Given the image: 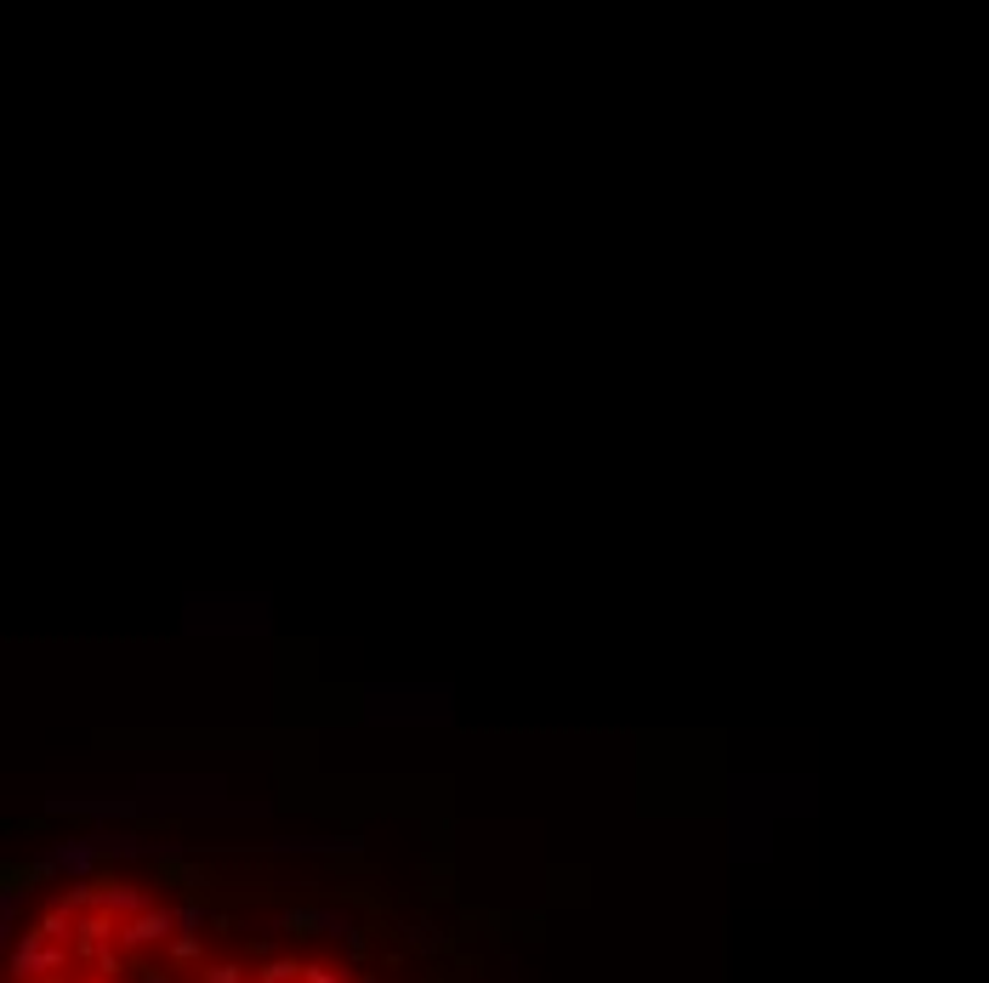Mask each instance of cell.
Returning a JSON list of instances; mask_svg holds the SVG:
<instances>
[{"label":"cell","mask_w":989,"mask_h":983,"mask_svg":"<svg viewBox=\"0 0 989 983\" xmlns=\"http://www.w3.org/2000/svg\"><path fill=\"white\" fill-rule=\"evenodd\" d=\"M69 967V949H57L52 938L41 932H23V949H12V978H35V972H63Z\"/></svg>","instance_id":"obj_1"},{"label":"cell","mask_w":989,"mask_h":983,"mask_svg":"<svg viewBox=\"0 0 989 983\" xmlns=\"http://www.w3.org/2000/svg\"><path fill=\"white\" fill-rule=\"evenodd\" d=\"M114 938H120V927H114L109 909H80V915H75V956H80V961H97Z\"/></svg>","instance_id":"obj_2"},{"label":"cell","mask_w":989,"mask_h":983,"mask_svg":"<svg viewBox=\"0 0 989 983\" xmlns=\"http://www.w3.org/2000/svg\"><path fill=\"white\" fill-rule=\"evenodd\" d=\"M171 938H177V915L171 909H143V915H131V921L120 927L125 949H148V943H171Z\"/></svg>","instance_id":"obj_3"},{"label":"cell","mask_w":989,"mask_h":983,"mask_svg":"<svg viewBox=\"0 0 989 983\" xmlns=\"http://www.w3.org/2000/svg\"><path fill=\"white\" fill-rule=\"evenodd\" d=\"M97 909H120V915H143V909H154L137 887H131V881H97Z\"/></svg>","instance_id":"obj_4"},{"label":"cell","mask_w":989,"mask_h":983,"mask_svg":"<svg viewBox=\"0 0 989 983\" xmlns=\"http://www.w3.org/2000/svg\"><path fill=\"white\" fill-rule=\"evenodd\" d=\"M35 932H41V938H52V943H57V938H69V932H75V915H69V904L46 909L41 921H35Z\"/></svg>","instance_id":"obj_5"},{"label":"cell","mask_w":989,"mask_h":983,"mask_svg":"<svg viewBox=\"0 0 989 983\" xmlns=\"http://www.w3.org/2000/svg\"><path fill=\"white\" fill-rule=\"evenodd\" d=\"M302 967H308V961H290V956H279V961H268V967H262V978H256V983H302Z\"/></svg>","instance_id":"obj_6"},{"label":"cell","mask_w":989,"mask_h":983,"mask_svg":"<svg viewBox=\"0 0 989 983\" xmlns=\"http://www.w3.org/2000/svg\"><path fill=\"white\" fill-rule=\"evenodd\" d=\"M188 961L205 967V949H200V938H193V932H177V938H171V967H188Z\"/></svg>","instance_id":"obj_7"},{"label":"cell","mask_w":989,"mask_h":983,"mask_svg":"<svg viewBox=\"0 0 989 983\" xmlns=\"http://www.w3.org/2000/svg\"><path fill=\"white\" fill-rule=\"evenodd\" d=\"M200 983H245V967H240V961H205V967H200Z\"/></svg>","instance_id":"obj_8"},{"label":"cell","mask_w":989,"mask_h":983,"mask_svg":"<svg viewBox=\"0 0 989 983\" xmlns=\"http://www.w3.org/2000/svg\"><path fill=\"white\" fill-rule=\"evenodd\" d=\"M91 967H97V978H103V983H114V978H125V956H120V949H114V943H109V949H103V956H97Z\"/></svg>","instance_id":"obj_9"},{"label":"cell","mask_w":989,"mask_h":983,"mask_svg":"<svg viewBox=\"0 0 989 983\" xmlns=\"http://www.w3.org/2000/svg\"><path fill=\"white\" fill-rule=\"evenodd\" d=\"M302 983H347V978H342V967H330V961H308Z\"/></svg>","instance_id":"obj_10"},{"label":"cell","mask_w":989,"mask_h":983,"mask_svg":"<svg viewBox=\"0 0 989 983\" xmlns=\"http://www.w3.org/2000/svg\"><path fill=\"white\" fill-rule=\"evenodd\" d=\"M285 927H290L296 938H302V932H313V927H319V915H313V909H290V915H285Z\"/></svg>","instance_id":"obj_11"},{"label":"cell","mask_w":989,"mask_h":983,"mask_svg":"<svg viewBox=\"0 0 989 983\" xmlns=\"http://www.w3.org/2000/svg\"><path fill=\"white\" fill-rule=\"evenodd\" d=\"M143 983H165V978H159V972H143Z\"/></svg>","instance_id":"obj_12"},{"label":"cell","mask_w":989,"mask_h":983,"mask_svg":"<svg viewBox=\"0 0 989 983\" xmlns=\"http://www.w3.org/2000/svg\"><path fill=\"white\" fill-rule=\"evenodd\" d=\"M80 983H103V978H80Z\"/></svg>","instance_id":"obj_13"}]
</instances>
